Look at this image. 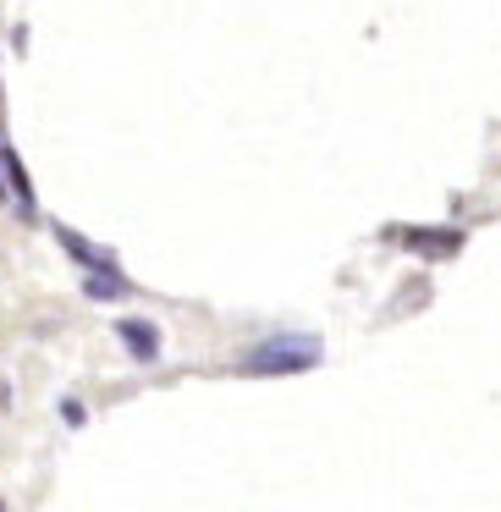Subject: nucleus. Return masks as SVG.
<instances>
[{"instance_id":"nucleus-5","label":"nucleus","mask_w":501,"mask_h":512,"mask_svg":"<svg viewBox=\"0 0 501 512\" xmlns=\"http://www.w3.org/2000/svg\"><path fill=\"white\" fill-rule=\"evenodd\" d=\"M83 287H89V298H122L127 281L116 276V270H89V281H83Z\"/></svg>"},{"instance_id":"nucleus-2","label":"nucleus","mask_w":501,"mask_h":512,"mask_svg":"<svg viewBox=\"0 0 501 512\" xmlns=\"http://www.w3.org/2000/svg\"><path fill=\"white\" fill-rule=\"evenodd\" d=\"M116 336L127 342V353H133L138 364H155L160 358V331L149 320H116Z\"/></svg>"},{"instance_id":"nucleus-3","label":"nucleus","mask_w":501,"mask_h":512,"mask_svg":"<svg viewBox=\"0 0 501 512\" xmlns=\"http://www.w3.org/2000/svg\"><path fill=\"white\" fill-rule=\"evenodd\" d=\"M56 237H61V248H67V254H72V259H78V265H83V270H116V259H111V254H105V248H94V243H83V237H78V232H67V226H61V232H56Z\"/></svg>"},{"instance_id":"nucleus-6","label":"nucleus","mask_w":501,"mask_h":512,"mask_svg":"<svg viewBox=\"0 0 501 512\" xmlns=\"http://www.w3.org/2000/svg\"><path fill=\"white\" fill-rule=\"evenodd\" d=\"M0 171H6V166H0ZM0 199H6V177H0Z\"/></svg>"},{"instance_id":"nucleus-4","label":"nucleus","mask_w":501,"mask_h":512,"mask_svg":"<svg viewBox=\"0 0 501 512\" xmlns=\"http://www.w3.org/2000/svg\"><path fill=\"white\" fill-rule=\"evenodd\" d=\"M0 166H6V182H12L17 199L34 204V182H28V171H23V160H17V149H0Z\"/></svg>"},{"instance_id":"nucleus-1","label":"nucleus","mask_w":501,"mask_h":512,"mask_svg":"<svg viewBox=\"0 0 501 512\" xmlns=\"http://www.w3.org/2000/svg\"><path fill=\"white\" fill-rule=\"evenodd\" d=\"M320 336H270V342H259L254 353L243 358V375H303V369L320 364Z\"/></svg>"}]
</instances>
